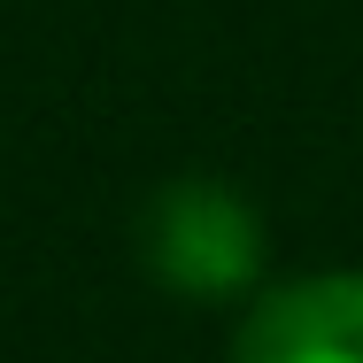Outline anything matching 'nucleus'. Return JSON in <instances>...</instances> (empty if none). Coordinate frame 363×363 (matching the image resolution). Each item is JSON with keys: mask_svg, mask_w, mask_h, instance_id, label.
Returning a JSON list of instances; mask_svg holds the SVG:
<instances>
[{"mask_svg": "<svg viewBox=\"0 0 363 363\" xmlns=\"http://www.w3.org/2000/svg\"><path fill=\"white\" fill-rule=\"evenodd\" d=\"M232 363H363V271L271 286L247 309Z\"/></svg>", "mask_w": 363, "mask_h": 363, "instance_id": "nucleus-2", "label": "nucleus"}, {"mask_svg": "<svg viewBox=\"0 0 363 363\" xmlns=\"http://www.w3.org/2000/svg\"><path fill=\"white\" fill-rule=\"evenodd\" d=\"M140 247L170 294L224 301L263 271V217L224 178H170L140 217Z\"/></svg>", "mask_w": 363, "mask_h": 363, "instance_id": "nucleus-1", "label": "nucleus"}]
</instances>
